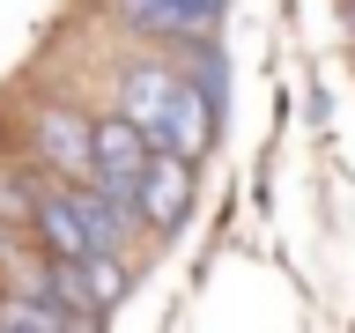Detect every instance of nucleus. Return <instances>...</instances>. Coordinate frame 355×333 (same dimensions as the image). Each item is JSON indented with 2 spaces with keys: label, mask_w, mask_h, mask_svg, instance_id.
<instances>
[{
  "label": "nucleus",
  "mask_w": 355,
  "mask_h": 333,
  "mask_svg": "<svg viewBox=\"0 0 355 333\" xmlns=\"http://www.w3.org/2000/svg\"><path fill=\"white\" fill-rule=\"evenodd\" d=\"M30 141H37L44 171H60L67 185L96 178V111H74V104H37L30 111Z\"/></svg>",
  "instance_id": "1"
},
{
  "label": "nucleus",
  "mask_w": 355,
  "mask_h": 333,
  "mask_svg": "<svg viewBox=\"0 0 355 333\" xmlns=\"http://www.w3.org/2000/svg\"><path fill=\"white\" fill-rule=\"evenodd\" d=\"M155 163V133L133 119V111H96V185H111V193H141V178H148Z\"/></svg>",
  "instance_id": "2"
},
{
  "label": "nucleus",
  "mask_w": 355,
  "mask_h": 333,
  "mask_svg": "<svg viewBox=\"0 0 355 333\" xmlns=\"http://www.w3.org/2000/svg\"><path fill=\"white\" fill-rule=\"evenodd\" d=\"M193 155L178 148H155L148 178H141V193H133V207H141V222H148V237H178L185 230V215H193Z\"/></svg>",
  "instance_id": "3"
},
{
  "label": "nucleus",
  "mask_w": 355,
  "mask_h": 333,
  "mask_svg": "<svg viewBox=\"0 0 355 333\" xmlns=\"http://www.w3.org/2000/svg\"><path fill=\"white\" fill-rule=\"evenodd\" d=\"M30 244L37 252H60V259H89L96 252V237H89V222H82V200H74V185H37V200H30Z\"/></svg>",
  "instance_id": "4"
},
{
  "label": "nucleus",
  "mask_w": 355,
  "mask_h": 333,
  "mask_svg": "<svg viewBox=\"0 0 355 333\" xmlns=\"http://www.w3.org/2000/svg\"><path fill=\"white\" fill-rule=\"evenodd\" d=\"M178 89H185V67L178 60H133L126 74H119V96H111V104L133 111V119L155 133V148H163V119H171Z\"/></svg>",
  "instance_id": "5"
},
{
  "label": "nucleus",
  "mask_w": 355,
  "mask_h": 333,
  "mask_svg": "<svg viewBox=\"0 0 355 333\" xmlns=\"http://www.w3.org/2000/svg\"><path fill=\"white\" fill-rule=\"evenodd\" d=\"M222 8H230V0H119V15H126L141 37H178V44L207 37L222 22Z\"/></svg>",
  "instance_id": "6"
},
{
  "label": "nucleus",
  "mask_w": 355,
  "mask_h": 333,
  "mask_svg": "<svg viewBox=\"0 0 355 333\" xmlns=\"http://www.w3.org/2000/svg\"><path fill=\"white\" fill-rule=\"evenodd\" d=\"M0 326L8 333H52V326H74V318H67V304L44 296V289H8V296H0Z\"/></svg>",
  "instance_id": "7"
},
{
  "label": "nucleus",
  "mask_w": 355,
  "mask_h": 333,
  "mask_svg": "<svg viewBox=\"0 0 355 333\" xmlns=\"http://www.w3.org/2000/svg\"><path fill=\"white\" fill-rule=\"evenodd\" d=\"M82 274H89V296H96V311H104V318L126 304V289H133L126 252H89V259H82Z\"/></svg>",
  "instance_id": "8"
},
{
  "label": "nucleus",
  "mask_w": 355,
  "mask_h": 333,
  "mask_svg": "<svg viewBox=\"0 0 355 333\" xmlns=\"http://www.w3.org/2000/svg\"><path fill=\"white\" fill-rule=\"evenodd\" d=\"M348 37H355V0H348Z\"/></svg>",
  "instance_id": "9"
}]
</instances>
